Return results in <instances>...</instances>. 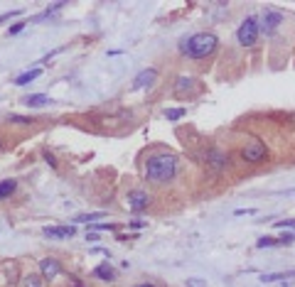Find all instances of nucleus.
<instances>
[{
	"label": "nucleus",
	"instance_id": "1",
	"mask_svg": "<svg viewBox=\"0 0 295 287\" xmlns=\"http://www.w3.org/2000/svg\"><path fill=\"white\" fill-rule=\"evenodd\" d=\"M177 172V160L168 153L163 155H153V157H148L145 162V177L148 182H153V184H165L175 177Z\"/></svg>",
	"mask_w": 295,
	"mask_h": 287
},
{
	"label": "nucleus",
	"instance_id": "2",
	"mask_svg": "<svg viewBox=\"0 0 295 287\" xmlns=\"http://www.w3.org/2000/svg\"><path fill=\"white\" fill-rule=\"evenodd\" d=\"M217 47H219L217 35H212V32H197V35L187 37L180 44V52L187 54L190 59H207V57H212L217 52Z\"/></svg>",
	"mask_w": 295,
	"mask_h": 287
},
{
	"label": "nucleus",
	"instance_id": "3",
	"mask_svg": "<svg viewBox=\"0 0 295 287\" xmlns=\"http://www.w3.org/2000/svg\"><path fill=\"white\" fill-rule=\"evenodd\" d=\"M258 30H261L258 20H256V18H246V20L239 25V30H236L239 44H241V47H253L256 40H258Z\"/></svg>",
	"mask_w": 295,
	"mask_h": 287
},
{
	"label": "nucleus",
	"instance_id": "4",
	"mask_svg": "<svg viewBox=\"0 0 295 287\" xmlns=\"http://www.w3.org/2000/svg\"><path fill=\"white\" fill-rule=\"evenodd\" d=\"M241 157H244V162L258 165V162L266 160V145H263L261 140H251V142H246V148L241 150Z\"/></svg>",
	"mask_w": 295,
	"mask_h": 287
},
{
	"label": "nucleus",
	"instance_id": "5",
	"mask_svg": "<svg viewBox=\"0 0 295 287\" xmlns=\"http://www.w3.org/2000/svg\"><path fill=\"white\" fill-rule=\"evenodd\" d=\"M278 25H283V15H280L278 10H273V8H266V10H263V18H261V30H263L266 35H270V32L278 30Z\"/></svg>",
	"mask_w": 295,
	"mask_h": 287
},
{
	"label": "nucleus",
	"instance_id": "6",
	"mask_svg": "<svg viewBox=\"0 0 295 287\" xmlns=\"http://www.w3.org/2000/svg\"><path fill=\"white\" fill-rule=\"evenodd\" d=\"M204 160H207V165H209L212 170H224L226 162H229V157H226L221 150H217V148H209L207 155H204Z\"/></svg>",
	"mask_w": 295,
	"mask_h": 287
},
{
	"label": "nucleus",
	"instance_id": "7",
	"mask_svg": "<svg viewBox=\"0 0 295 287\" xmlns=\"http://www.w3.org/2000/svg\"><path fill=\"white\" fill-rule=\"evenodd\" d=\"M40 270H42V277H45V280H54V277L62 272V265H59V260H54V258H45V260H40Z\"/></svg>",
	"mask_w": 295,
	"mask_h": 287
},
{
	"label": "nucleus",
	"instance_id": "8",
	"mask_svg": "<svg viewBox=\"0 0 295 287\" xmlns=\"http://www.w3.org/2000/svg\"><path fill=\"white\" fill-rule=\"evenodd\" d=\"M128 204H130L133 211H143V209H148V204H150V197H148L145 192H130Z\"/></svg>",
	"mask_w": 295,
	"mask_h": 287
},
{
	"label": "nucleus",
	"instance_id": "9",
	"mask_svg": "<svg viewBox=\"0 0 295 287\" xmlns=\"http://www.w3.org/2000/svg\"><path fill=\"white\" fill-rule=\"evenodd\" d=\"M76 233L74 226H47L45 228V236L47 238H72Z\"/></svg>",
	"mask_w": 295,
	"mask_h": 287
},
{
	"label": "nucleus",
	"instance_id": "10",
	"mask_svg": "<svg viewBox=\"0 0 295 287\" xmlns=\"http://www.w3.org/2000/svg\"><path fill=\"white\" fill-rule=\"evenodd\" d=\"M295 241V236H283V238H270V236H263L256 241V248H273V245H290Z\"/></svg>",
	"mask_w": 295,
	"mask_h": 287
},
{
	"label": "nucleus",
	"instance_id": "11",
	"mask_svg": "<svg viewBox=\"0 0 295 287\" xmlns=\"http://www.w3.org/2000/svg\"><path fill=\"white\" fill-rule=\"evenodd\" d=\"M155 76H158L155 69H143V71L133 79V88H145V86H150V84L155 81Z\"/></svg>",
	"mask_w": 295,
	"mask_h": 287
},
{
	"label": "nucleus",
	"instance_id": "12",
	"mask_svg": "<svg viewBox=\"0 0 295 287\" xmlns=\"http://www.w3.org/2000/svg\"><path fill=\"white\" fill-rule=\"evenodd\" d=\"M94 275H96L98 280H103V282H111V280H116V272H113V267H111L108 263H101V265H96Z\"/></svg>",
	"mask_w": 295,
	"mask_h": 287
},
{
	"label": "nucleus",
	"instance_id": "13",
	"mask_svg": "<svg viewBox=\"0 0 295 287\" xmlns=\"http://www.w3.org/2000/svg\"><path fill=\"white\" fill-rule=\"evenodd\" d=\"M40 74H42V69H30V71H25V74H20V76L15 79V86H27V84L35 81Z\"/></svg>",
	"mask_w": 295,
	"mask_h": 287
},
{
	"label": "nucleus",
	"instance_id": "14",
	"mask_svg": "<svg viewBox=\"0 0 295 287\" xmlns=\"http://www.w3.org/2000/svg\"><path fill=\"white\" fill-rule=\"evenodd\" d=\"M15 189H18V182H15V179H3V182H0V199H8Z\"/></svg>",
	"mask_w": 295,
	"mask_h": 287
},
{
	"label": "nucleus",
	"instance_id": "15",
	"mask_svg": "<svg viewBox=\"0 0 295 287\" xmlns=\"http://www.w3.org/2000/svg\"><path fill=\"white\" fill-rule=\"evenodd\" d=\"M45 103H52L45 93H32V96L25 98V106H32V108H40V106H45Z\"/></svg>",
	"mask_w": 295,
	"mask_h": 287
},
{
	"label": "nucleus",
	"instance_id": "16",
	"mask_svg": "<svg viewBox=\"0 0 295 287\" xmlns=\"http://www.w3.org/2000/svg\"><path fill=\"white\" fill-rule=\"evenodd\" d=\"M288 277H295V272H270V275H263L261 282H278V280H288Z\"/></svg>",
	"mask_w": 295,
	"mask_h": 287
},
{
	"label": "nucleus",
	"instance_id": "17",
	"mask_svg": "<svg viewBox=\"0 0 295 287\" xmlns=\"http://www.w3.org/2000/svg\"><path fill=\"white\" fill-rule=\"evenodd\" d=\"M23 287H42V277L40 275H25L23 277Z\"/></svg>",
	"mask_w": 295,
	"mask_h": 287
},
{
	"label": "nucleus",
	"instance_id": "18",
	"mask_svg": "<svg viewBox=\"0 0 295 287\" xmlns=\"http://www.w3.org/2000/svg\"><path fill=\"white\" fill-rule=\"evenodd\" d=\"M103 214L101 211H94V214H81V216H76L74 221H94V219H101Z\"/></svg>",
	"mask_w": 295,
	"mask_h": 287
},
{
	"label": "nucleus",
	"instance_id": "19",
	"mask_svg": "<svg viewBox=\"0 0 295 287\" xmlns=\"http://www.w3.org/2000/svg\"><path fill=\"white\" fill-rule=\"evenodd\" d=\"M165 115H168L170 120H177V118L185 115V110H182V108H172V110H165Z\"/></svg>",
	"mask_w": 295,
	"mask_h": 287
},
{
	"label": "nucleus",
	"instance_id": "20",
	"mask_svg": "<svg viewBox=\"0 0 295 287\" xmlns=\"http://www.w3.org/2000/svg\"><path fill=\"white\" fill-rule=\"evenodd\" d=\"M25 25H27V22H18V25H13V27L8 30V35H18V32H23V30H25Z\"/></svg>",
	"mask_w": 295,
	"mask_h": 287
},
{
	"label": "nucleus",
	"instance_id": "21",
	"mask_svg": "<svg viewBox=\"0 0 295 287\" xmlns=\"http://www.w3.org/2000/svg\"><path fill=\"white\" fill-rule=\"evenodd\" d=\"M10 120H13V123H20V125H27V123H32L30 118H23V115H10Z\"/></svg>",
	"mask_w": 295,
	"mask_h": 287
},
{
	"label": "nucleus",
	"instance_id": "22",
	"mask_svg": "<svg viewBox=\"0 0 295 287\" xmlns=\"http://www.w3.org/2000/svg\"><path fill=\"white\" fill-rule=\"evenodd\" d=\"M275 226H278V228H285V226L295 228V219H288V221H275Z\"/></svg>",
	"mask_w": 295,
	"mask_h": 287
},
{
	"label": "nucleus",
	"instance_id": "23",
	"mask_svg": "<svg viewBox=\"0 0 295 287\" xmlns=\"http://www.w3.org/2000/svg\"><path fill=\"white\" fill-rule=\"evenodd\" d=\"M94 228H96V231H113L116 226H113V223H96Z\"/></svg>",
	"mask_w": 295,
	"mask_h": 287
},
{
	"label": "nucleus",
	"instance_id": "24",
	"mask_svg": "<svg viewBox=\"0 0 295 287\" xmlns=\"http://www.w3.org/2000/svg\"><path fill=\"white\" fill-rule=\"evenodd\" d=\"M15 15H20V10H13V13H3V15H0V22H5V20H10V18H15Z\"/></svg>",
	"mask_w": 295,
	"mask_h": 287
},
{
	"label": "nucleus",
	"instance_id": "25",
	"mask_svg": "<svg viewBox=\"0 0 295 287\" xmlns=\"http://www.w3.org/2000/svg\"><path fill=\"white\" fill-rule=\"evenodd\" d=\"M187 285H190V287H204V285H202V282H197V277H195V280H190V282H187Z\"/></svg>",
	"mask_w": 295,
	"mask_h": 287
},
{
	"label": "nucleus",
	"instance_id": "26",
	"mask_svg": "<svg viewBox=\"0 0 295 287\" xmlns=\"http://www.w3.org/2000/svg\"><path fill=\"white\" fill-rule=\"evenodd\" d=\"M138 287H155V285H150V282H143V285H138Z\"/></svg>",
	"mask_w": 295,
	"mask_h": 287
},
{
	"label": "nucleus",
	"instance_id": "27",
	"mask_svg": "<svg viewBox=\"0 0 295 287\" xmlns=\"http://www.w3.org/2000/svg\"><path fill=\"white\" fill-rule=\"evenodd\" d=\"M0 150H3V140H0Z\"/></svg>",
	"mask_w": 295,
	"mask_h": 287
}]
</instances>
